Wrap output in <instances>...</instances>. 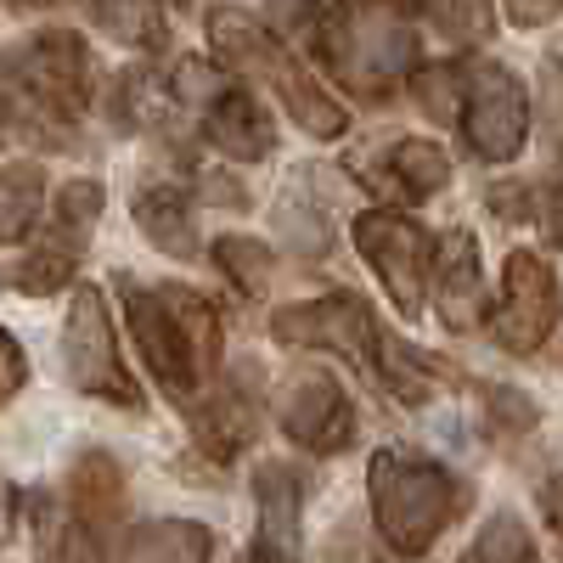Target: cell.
<instances>
[{
	"label": "cell",
	"instance_id": "cell-16",
	"mask_svg": "<svg viewBox=\"0 0 563 563\" xmlns=\"http://www.w3.org/2000/svg\"><path fill=\"white\" fill-rule=\"evenodd\" d=\"M209 45H214L231 68L260 74V79H271L276 63L288 57L265 23H254V12H238V7H214V12H209Z\"/></svg>",
	"mask_w": 563,
	"mask_h": 563
},
{
	"label": "cell",
	"instance_id": "cell-18",
	"mask_svg": "<svg viewBox=\"0 0 563 563\" xmlns=\"http://www.w3.org/2000/svg\"><path fill=\"white\" fill-rule=\"evenodd\" d=\"M135 225L147 231V243L175 254V260H192L198 254V225H192V209L175 186H147L135 198Z\"/></svg>",
	"mask_w": 563,
	"mask_h": 563
},
{
	"label": "cell",
	"instance_id": "cell-29",
	"mask_svg": "<svg viewBox=\"0 0 563 563\" xmlns=\"http://www.w3.org/2000/svg\"><path fill=\"white\" fill-rule=\"evenodd\" d=\"M225 90H231V79H225L220 63H209V57H180L175 74H169V97L186 102V108H214Z\"/></svg>",
	"mask_w": 563,
	"mask_h": 563
},
{
	"label": "cell",
	"instance_id": "cell-24",
	"mask_svg": "<svg viewBox=\"0 0 563 563\" xmlns=\"http://www.w3.org/2000/svg\"><path fill=\"white\" fill-rule=\"evenodd\" d=\"M276 231H282V238H288V249L305 254V260H321L327 243H333V225H327V214L310 203L305 186L282 192V203H276Z\"/></svg>",
	"mask_w": 563,
	"mask_h": 563
},
{
	"label": "cell",
	"instance_id": "cell-22",
	"mask_svg": "<svg viewBox=\"0 0 563 563\" xmlns=\"http://www.w3.org/2000/svg\"><path fill=\"white\" fill-rule=\"evenodd\" d=\"M90 12L119 45H135V52H158L169 34L164 0H90Z\"/></svg>",
	"mask_w": 563,
	"mask_h": 563
},
{
	"label": "cell",
	"instance_id": "cell-30",
	"mask_svg": "<svg viewBox=\"0 0 563 563\" xmlns=\"http://www.w3.org/2000/svg\"><path fill=\"white\" fill-rule=\"evenodd\" d=\"M411 90H417V108L429 113L434 124H451V119L462 113V68H451V63L417 68Z\"/></svg>",
	"mask_w": 563,
	"mask_h": 563
},
{
	"label": "cell",
	"instance_id": "cell-14",
	"mask_svg": "<svg viewBox=\"0 0 563 563\" xmlns=\"http://www.w3.org/2000/svg\"><path fill=\"white\" fill-rule=\"evenodd\" d=\"M203 113H209V141H214L225 158L254 164V158H265V153L276 147L271 113L249 97V90H225V97H220L214 108H203Z\"/></svg>",
	"mask_w": 563,
	"mask_h": 563
},
{
	"label": "cell",
	"instance_id": "cell-39",
	"mask_svg": "<svg viewBox=\"0 0 563 563\" xmlns=\"http://www.w3.org/2000/svg\"><path fill=\"white\" fill-rule=\"evenodd\" d=\"M18 496L7 490V485H0V547H7L12 541V525H18V507H12Z\"/></svg>",
	"mask_w": 563,
	"mask_h": 563
},
{
	"label": "cell",
	"instance_id": "cell-33",
	"mask_svg": "<svg viewBox=\"0 0 563 563\" xmlns=\"http://www.w3.org/2000/svg\"><path fill=\"white\" fill-rule=\"evenodd\" d=\"M23 378H29V361H23L18 339L0 327V400H12V395L23 389Z\"/></svg>",
	"mask_w": 563,
	"mask_h": 563
},
{
	"label": "cell",
	"instance_id": "cell-21",
	"mask_svg": "<svg viewBox=\"0 0 563 563\" xmlns=\"http://www.w3.org/2000/svg\"><path fill=\"white\" fill-rule=\"evenodd\" d=\"M68 490H74V507H79V525H102L108 512L119 507L124 496V474H119V462L108 451H85L74 462V474H68Z\"/></svg>",
	"mask_w": 563,
	"mask_h": 563
},
{
	"label": "cell",
	"instance_id": "cell-27",
	"mask_svg": "<svg viewBox=\"0 0 563 563\" xmlns=\"http://www.w3.org/2000/svg\"><path fill=\"white\" fill-rule=\"evenodd\" d=\"M440 34L451 40H490L496 34V0H422Z\"/></svg>",
	"mask_w": 563,
	"mask_h": 563
},
{
	"label": "cell",
	"instance_id": "cell-32",
	"mask_svg": "<svg viewBox=\"0 0 563 563\" xmlns=\"http://www.w3.org/2000/svg\"><path fill=\"white\" fill-rule=\"evenodd\" d=\"M485 406H490V429H501V434L536 429V400H525L519 389H485Z\"/></svg>",
	"mask_w": 563,
	"mask_h": 563
},
{
	"label": "cell",
	"instance_id": "cell-15",
	"mask_svg": "<svg viewBox=\"0 0 563 563\" xmlns=\"http://www.w3.org/2000/svg\"><path fill=\"white\" fill-rule=\"evenodd\" d=\"M214 536L192 519H147L119 541L113 563H209Z\"/></svg>",
	"mask_w": 563,
	"mask_h": 563
},
{
	"label": "cell",
	"instance_id": "cell-37",
	"mask_svg": "<svg viewBox=\"0 0 563 563\" xmlns=\"http://www.w3.org/2000/svg\"><path fill=\"white\" fill-rule=\"evenodd\" d=\"M203 192H209L214 203H231V209H238V203H243V192H238V186H231L225 175H203Z\"/></svg>",
	"mask_w": 563,
	"mask_h": 563
},
{
	"label": "cell",
	"instance_id": "cell-1",
	"mask_svg": "<svg viewBox=\"0 0 563 563\" xmlns=\"http://www.w3.org/2000/svg\"><path fill=\"white\" fill-rule=\"evenodd\" d=\"M135 344L169 395H198L220 372V316L192 288H130L124 294Z\"/></svg>",
	"mask_w": 563,
	"mask_h": 563
},
{
	"label": "cell",
	"instance_id": "cell-8",
	"mask_svg": "<svg viewBox=\"0 0 563 563\" xmlns=\"http://www.w3.org/2000/svg\"><path fill=\"white\" fill-rule=\"evenodd\" d=\"M271 333L288 350H333V355L366 361L372 339H378V321H372V310L355 294H327V299H310V305L276 310Z\"/></svg>",
	"mask_w": 563,
	"mask_h": 563
},
{
	"label": "cell",
	"instance_id": "cell-28",
	"mask_svg": "<svg viewBox=\"0 0 563 563\" xmlns=\"http://www.w3.org/2000/svg\"><path fill=\"white\" fill-rule=\"evenodd\" d=\"M0 282L18 288V294H57L63 282H74V260L63 249H40V254H29V260L0 271Z\"/></svg>",
	"mask_w": 563,
	"mask_h": 563
},
{
	"label": "cell",
	"instance_id": "cell-26",
	"mask_svg": "<svg viewBox=\"0 0 563 563\" xmlns=\"http://www.w3.org/2000/svg\"><path fill=\"white\" fill-rule=\"evenodd\" d=\"M214 265L238 282L243 294H265L271 276H276V254L260 238H220L214 243Z\"/></svg>",
	"mask_w": 563,
	"mask_h": 563
},
{
	"label": "cell",
	"instance_id": "cell-11",
	"mask_svg": "<svg viewBox=\"0 0 563 563\" xmlns=\"http://www.w3.org/2000/svg\"><path fill=\"white\" fill-rule=\"evenodd\" d=\"M192 434L209 456H238L260 434V366H238V378H214L192 411Z\"/></svg>",
	"mask_w": 563,
	"mask_h": 563
},
{
	"label": "cell",
	"instance_id": "cell-41",
	"mask_svg": "<svg viewBox=\"0 0 563 563\" xmlns=\"http://www.w3.org/2000/svg\"><path fill=\"white\" fill-rule=\"evenodd\" d=\"M339 7H344V0H339Z\"/></svg>",
	"mask_w": 563,
	"mask_h": 563
},
{
	"label": "cell",
	"instance_id": "cell-34",
	"mask_svg": "<svg viewBox=\"0 0 563 563\" xmlns=\"http://www.w3.org/2000/svg\"><path fill=\"white\" fill-rule=\"evenodd\" d=\"M63 563H102V547H97V536H90L85 525L68 530V541H63Z\"/></svg>",
	"mask_w": 563,
	"mask_h": 563
},
{
	"label": "cell",
	"instance_id": "cell-40",
	"mask_svg": "<svg viewBox=\"0 0 563 563\" xmlns=\"http://www.w3.org/2000/svg\"><path fill=\"white\" fill-rule=\"evenodd\" d=\"M249 563H294V558H282V552H265V547H260V552H254Z\"/></svg>",
	"mask_w": 563,
	"mask_h": 563
},
{
	"label": "cell",
	"instance_id": "cell-23",
	"mask_svg": "<svg viewBox=\"0 0 563 563\" xmlns=\"http://www.w3.org/2000/svg\"><path fill=\"white\" fill-rule=\"evenodd\" d=\"M45 175L40 164H7L0 169V243H23L29 225L40 220Z\"/></svg>",
	"mask_w": 563,
	"mask_h": 563
},
{
	"label": "cell",
	"instance_id": "cell-12",
	"mask_svg": "<svg viewBox=\"0 0 563 563\" xmlns=\"http://www.w3.org/2000/svg\"><path fill=\"white\" fill-rule=\"evenodd\" d=\"M434 310L451 333H474L485 321V260L467 231H445L434 249Z\"/></svg>",
	"mask_w": 563,
	"mask_h": 563
},
{
	"label": "cell",
	"instance_id": "cell-25",
	"mask_svg": "<svg viewBox=\"0 0 563 563\" xmlns=\"http://www.w3.org/2000/svg\"><path fill=\"white\" fill-rule=\"evenodd\" d=\"M536 547H530V530L519 512H490L479 541L462 552V563H530Z\"/></svg>",
	"mask_w": 563,
	"mask_h": 563
},
{
	"label": "cell",
	"instance_id": "cell-31",
	"mask_svg": "<svg viewBox=\"0 0 563 563\" xmlns=\"http://www.w3.org/2000/svg\"><path fill=\"white\" fill-rule=\"evenodd\" d=\"M97 214H102V186H97V180H74V186H63V198H57V238L74 243V249H85V238H90V225H97Z\"/></svg>",
	"mask_w": 563,
	"mask_h": 563
},
{
	"label": "cell",
	"instance_id": "cell-13",
	"mask_svg": "<svg viewBox=\"0 0 563 563\" xmlns=\"http://www.w3.org/2000/svg\"><path fill=\"white\" fill-rule=\"evenodd\" d=\"M372 361H378V378L389 384V395L406 400V406H422V400H434L440 389H451V366L440 355H429V350L395 339V333L372 339Z\"/></svg>",
	"mask_w": 563,
	"mask_h": 563
},
{
	"label": "cell",
	"instance_id": "cell-38",
	"mask_svg": "<svg viewBox=\"0 0 563 563\" xmlns=\"http://www.w3.org/2000/svg\"><path fill=\"white\" fill-rule=\"evenodd\" d=\"M558 7H552V0H512V18H519V23H547Z\"/></svg>",
	"mask_w": 563,
	"mask_h": 563
},
{
	"label": "cell",
	"instance_id": "cell-4",
	"mask_svg": "<svg viewBox=\"0 0 563 563\" xmlns=\"http://www.w3.org/2000/svg\"><path fill=\"white\" fill-rule=\"evenodd\" d=\"M462 130L474 158L485 164L519 158L530 135V90L519 85V74H507L501 63L462 68Z\"/></svg>",
	"mask_w": 563,
	"mask_h": 563
},
{
	"label": "cell",
	"instance_id": "cell-10",
	"mask_svg": "<svg viewBox=\"0 0 563 563\" xmlns=\"http://www.w3.org/2000/svg\"><path fill=\"white\" fill-rule=\"evenodd\" d=\"M18 74H23V85L34 90V97L45 108H57V113H79L85 97H90V52L68 29L34 34L29 52L18 57Z\"/></svg>",
	"mask_w": 563,
	"mask_h": 563
},
{
	"label": "cell",
	"instance_id": "cell-35",
	"mask_svg": "<svg viewBox=\"0 0 563 563\" xmlns=\"http://www.w3.org/2000/svg\"><path fill=\"white\" fill-rule=\"evenodd\" d=\"M490 209L507 214V220H525V214H530V192H525V186H496V192H490Z\"/></svg>",
	"mask_w": 563,
	"mask_h": 563
},
{
	"label": "cell",
	"instance_id": "cell-7",
	"mask_svg": "<svg viewBox=\"0 0 563 563\" xmlns=\"http://www.w3.org/2000/svg\"><path fill=\"white\" fill-rule=\"evenodd\" d=\"M558 321V282L541 254L512 249L501 271V305H496V344L507 355H536Z\"/></svg>",
	"mask_w": 563,
	"mask_h": 563
},
{
	"label": "cell",
	"instance_id": "cell-5",
	"mask_svg": "<svg viewBox=\"0 0 563 563\" xmlns=\"http://www.w3.org/2000/svg\"><path fill=\"white\" fill-rule=\"evenodd\" d=\"M63 361H68L74 389L119 400V406H141L135 384L124 378V361H119L108 299H102V288H90V282H85V288H74V310L63 321Z\"/></svg>",
	"mask_w": 563,
	"mask_h": 563
},
{
	"label": "cell",
	"instance_id": "cell-20",
	"mask_svg": "<svg viewBox=\"0 0 563 563\" xmlns=\"http://www.w3.org/2000/svg\"><path fill=\"white\" fill-rule=\"evenodd\" d=\"M389 180L400 186V198H434L451 186V158L445 147H434V141L422 135H406L389 147Z\"/></svg>",
	"mask_w": 563,
	"mask_h": 563
},
{
	"label": "cell",
	"instance_id": "cell-3",
	"mask_svg": "<svg viewBox=\"0 0 563 563\" xmlns=\"http://www.w3.org/2000/svg\"><path fill=\"white\" fill-rule=\"evenodd\" d=\"M321 52L333 63V74L361 90V97H384V90L411 68L417 40L400 23L395 7H350L321 29Z\"/></svg>",
	"mask_w": 563,
	"mask_h": 563
},
{
	"label": "cell",
	"instance_id": "cell-2",
	"mask_svg": "<svg viewBox=\"0 0 563 563\" xmlns=\"http://www.w3.org/2000/svg\"><path fill=\"white\" fill-rule=\"evenodd\" d=\"M366 490H372L378 536L389 541V552H406V558L429 552L467 501L451 467H440L434 456H417V451H378L366 467Z\"/></svg>",
	"mask_w": 563,
	"mask_h": 563
},
{
	"label": "cell",
	"instance_id": "cell-19",
	"mask_svg": "<svg viewBox=\"0 0 563 563\" xmlns=\"http://www.w3.org/2000/svg\"><path fill=\"white\" fill-rule=\"evenodd\" d=\"M271 85L282 90V102H288V113H294V124H299L305 135H321V141L344 135V102L327 97V90H321L294 57H282V63H276Z\"/></svg>",
	"mask_w": 563,
	"mask_h": 563
},
{
	"label": "cell",
	"instance_id": "cell-9",
	"mask_svg": "<svg viewBox=\"0 0 563 563\" xmlns=\"http://www.w3.org/2000/svg\"><path fill=\"white\" fill-rule=\"evenodd\" d=\"M276 422L305 451H344L355 440V411L327 372H294L276 389Z\"/></svg>",
	"mask_w": 563,
	"mask_h": 563
},
{
	"label": "cell",
	"instance_id": "cell-6",
	"mask_svg": "<svg viewBox=\"0 0 563 563\" xmlns=\"http://www.w3.org/2000/svg\"><path fill=\"white\" fill-rule=\"evenodd\" d=\"M355 249L384 276V288L400 305V316H417L422 288H429V260H434L429 231L406 214H395V209H366V214H355Z\"/></svg>",
	"mask_w": 563,
	"mask_h": 563
},
{
	"label": "cell",
	"instance_id": "cell-17",
	"mask_svg": "<svg viewBox=\"0 0 563 563\" xmlns=\"http://www.w3.org/2000/svg\"><path fill=\"white\" fill-rule=\"evenodd\" d=\"M254 496H260V536L265 552L288 558L299 547V474L288 462H260L254 467Z\"/></svg>",
	"mask_w": 563,
	"mask_h": 563
},
{
	"label": "cell",
	"instance_id": "cell-36",
	"mask_svg": "<svg viewBox=\"0 0 563 563\" xmlns=\"http://www.w3.org/2000/svg\"><path fill=\"white\" fill-rule=\"evenodd\" d=\"M271 12H276L282 29H299V23L310 18V0H271Z\"/></svg>",
	"mask_w": 563,
	"mask_h": 563
}]
</instances>
